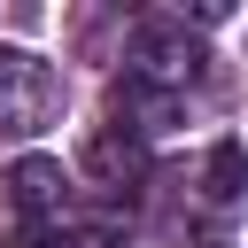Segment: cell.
Wrapping results in <instances>:
<instances>
[{"label": "cell", "mask_w": 248, "mask_h": 248, "mask_svg": "<svg viewBox=\"0 0 248 248\" xmlns=\"http://www.w3.org/2000/svg\"><path fill=\"white\" fill-rule=\"evenodd\" d=\"M54 101H62L54 70H46L31 46H0V124H8V132H39V124L54 116Z\"/></svg>", "instance_id": "obj_1"}, {"label": "cell", "mask_w": 248, "mask_h": 248, "mask_svg": "<svg viewBox=\"0 0 248 248\" xmlns=\"http://www.w3.org/2000/svg\"><path fill=\"white\" fill-rule=\"evenodd\" d=\"M194 70V39L178 31V23H140L132 31V78H147V85H170L178 93V78Z\"/></svg>", "instance_id": "obj_2"}, {"label": "cell", "mask_w": 248, "mask_h": 248, "mask_svg": "<svg viewBox=\"0 0 248 248\" xmlns=\"http://www.w3.org/2000/svg\"><path fill=\"white\" fill-rule=\"evenodd\" d=\"M116 116H124L132 132H170V124H178V93L124 70V78H116Z\"/></svg>", "instance_id": "obj_3"}, {"label": "cell", "mask_w": 248, "mask_h": 248, "mask_svg": "<svg viewBox=\"0 0 248 248\" xmlns=\"http://www.w3.org/2000/svg\"><path fill=\"white\" fill-rule=\"evenodd\" d=\"M62 186H70V178H62V163H54V155H23V163L8 170V202L23 209V225H31V217H46V209L62 202Z\"/></svg>", "instance_id": "obj_4"}, {"label": "cell", "mask_w": 248, "mask_h": 248, "mask_svg": "<svg viewBox=\"0 0 248 248\" xmlns=\"http://www.w3.org/2000/svg\"><path fill=\"white\" fill-rule=\"evenodd\" d=\"M202 194H209V202H240V194H248V147H240V140H217V147H209Z\"/></svg>", "instance_id": "obj_5"}, {"label": "cell", "mask_w": 248, "mask_h": 248, "mask_svg": "<svg viewBox=\"0 0 248 248\" xmlns=\"http://www.w3.org/2000/svg\"><path fill=\"white\" fill-rule=\"evenodd\" d=\"M85 170H93V178H108V186H124V178H140V147H132V140H116V132H93Z\"/></svg>", "instance_id": "obj_6"}, {"label": "cell", "mask_w": 248, "mask_h": 248, "mask_svg": "<svg viewBox=\"0 0 248 248\" xmlns=\"http://www.w3.org/2000/svg\"><path fill=\"white\" fill-rule=\"evenodd\" d=\"M8 248H70V232L62 225H46V217H31V225H16V240Z\"/></svg>", "instance_id": "obj_7"}]
</instances>
